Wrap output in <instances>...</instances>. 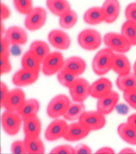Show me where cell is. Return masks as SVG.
I'll return each instance as SVG.
<instances>
[{
	"instance_id": "6da1fadb",
	"label": "cell",
	"mask_w": 136,
	"mask_h": 154,
	"mask_svg": "<svg viewBox=\"0 0 136 154\" xmlns=\"http://www.w3.org/2000/svg\"><path fill=\"white\" fill-rule=\"evenodd\" d=\"M114 51L108 48L99 49L92 60V70L97 76H105L112 70V60Z\"/></svg>"
},
{
	"instance_id": "7a4b0ae2",
	"label": "cell",
	"mask_w": 136,
	"mask_h": 154,
	"mask_svg": "<svg viewBox=\"0 0 136 154\" xmlns=\"http://www.w3.org/2000/svg\"><path fill=\"white\" fill-rule=\"evenodd\" d=\"M78 44L81 48L87 51H96L100 48L103 42V37L97 30L94 29H84L78 34L77 37Z\"/></svg>"
},
{
	"instance_id": "3957f363",
	"label": "cell",
	"mask_w": 136,
	"mask_h": 154,
	"mask_svg": "<svg viewBox=\"0 0 136 154\" xmlns=\"http://www.w3.org/2000/svg\"><path fill=\"white\" fill-rule=\"evenodd\" d=\"M72 103L71 97L65 95V94H59L54 96L46 107V113L49 118H61L64 117L65 113L68 110L69 106Z\"/></svg>"
},
{
	"instance_id": "277c9868",
	"label": "cell",
	"mask_w": 136,
	"mask_h": 154,
	"mask_svg": "<svg viewBox=\"0 0 136 154\" xmlns=\"http://www.w3.org/2000/svg\"><path fill=\"white\" fill-rule=\"evenodd\" d=\"M103 43L105 48L112 49L114 53L127 54L130 51L132 45L123 36V34L117 32H108L103 35Z\"/></svg>"
},
{
	"instance_id": "5b68a950",
	"label": "cell",
	"mask_w": 136,
	"mask_h": 154,
	"mask_svg": "<svg viewBox=\"0 0 136 154\" xmlns=\"http://www.w3.org/2000/svg\"><path fill=\"white\" fill-rule=\"evenodd\" d=\"M47 21V11L41 6L34 7L27 16H25L24 25L28 31H38L42 29Z\"/></svg>"
},
{
	"instance_id": "8992f818",
	"label": "cell",
	"mask_w": 136,
	"mask_h": 154,
	"mask_svg": "<svg viewBox=\"0 0 136 154\" xmlns=\"http://www.w3.org/2000/svg\"><path fill=\"white\" fill-rule=\"evenodd\" d=\"M64 54L59 51H51L46 57V59L42 62L41 72L45 76L56 75L61 70H63L64 64H65Z\"/></svg>"
},
{
	"instance_id": "52a82bcc",
	"label": "cell",
	"mask_w": 136,
	"mask_h": 154,
	"mask_svg": "<svg viewBox=\"0 0 136 154\" xmlns=\"http://www.w3.org/2000/svg\"><path fill=\"white\" fill-rule=\"evenodd\" d=\"M82 125L90 131H99L107 125V117L98 110L85 111L79 119Z\"/></svg>"
},
{
	"instance_id": "ba28073f",
	"label": "cell",
	"mask_w": 136,
	"mask_h": 154,
	"mask_svg": "<svg viewBox=\"0 0 136 154\" xmlns=\"http://www.w3.org/2000/svg\"><path fill=\"white\" fill-rule=\"evenodd\" d=\"M1 125L8 136H16L23 126V118L19 112L5 110L1 115Z\"/></svg>"
},
{
	"instance_id": "9c48e42d",
	"label": "cell",
	"mask_w": 136,
	"mask_h": 154,
	"mask_svg": "<svg viewBox=\"0 0 136 154\" xmlns=\"http://www.w3.org/2000/svg\"><path fill=\"white\" fill-rule=\"evenodd\" d=\"M69 123L66 119L55 118L47 125L45 131H44V137L48 142H55L59 139H64L67 130H68Z\"/></svg>"
},
{
	"instance_id": "30bf717a",
	"label": "cell",
	"mask_w": 136,
	"mask_h": 154,
	"mask_svg": "<svg viewBox=\"0 0 136 154\" xmlns=\"http://www.w3.org/2000/svg\"><path fill=\"white\" fill-rule=\"evenodd\" d=\"M69 93L72 101L83 103L90 96V83L87 79L79 76L69 88Z\"/></svg>"
},
{
	"instance_id": "8fae6325",
	"label": "cell",
	"mask_w": 136,
	"mask_h": 154,
	"mask_svg": "<svg viewBox=\"0 0 136 154\" xmlns=\"http://www.w3.org/2000/svg\"><path fill=\"white\" fill-rule=\"evenodd\" d=\"M48 43L55 48L56 51H67L70 48L72 40L71 37L66 31L61 29H53L51 30L47 35Z\"/></svg>"
},
{
	"instance_id": "7c38bea8",
	"label": "cell",
	"mask_w": 136,
	"mask_h": 154,
	"mask_svg": "<svg viewBox=\"0 0 136 154\" xmlns=\"http://www.w3.org/2000/svg\"><path fill=\"white\" fill-rule=\"evenodd\" d=\"M26 94L21 88H16L10 89L8 96L5 99V101L1 104V107L8 111H16L18 112L24 103L26 102Z\"/></svg>"
},
{
	"instance_id": "4fadbf2b",
	"label": "cell",
	"mask_w": 136,
	"mask_h": 154,
	"mask_svg": "<svg viewBox=\"0 0 136 154\" xmlns=\"http://www.w3.org/2000/svg\"><path fill=\"white\" fill-rule=\"evenodd\" d=\"M119 100H120L119 93L112 91L107 96L97 99V101H96V110H98L99 112L107 116L116 109V107L118 106Z\"/></svg>"
},
{
	"instance_id": "5bb4252c",
	"label": "cell",
	"mask_w": 136,
	"mask_h": 154,
	"mask_svg": "<svg viewBox=\"0 0 136 154\" xmlns=\"http://www.w3.org/2000/svg\"><path fill=\"white\" fill-rule=\"evenodd\" d=\"M39 75L40 73H36V72L21 68L12 75L11 80L16 88H25V86H29L35 83L39 79Z\"/></svg>"
},
{
	"instance_id": "9a60e30c",
	"label": "cell",
	"mask_w": 136,
	"mask_h": 154,
	"mask_svg": "<svg viewBox=\"0 0 136 154\" xmlns=\"http://www.w3.org/2000/svg\"><path fill=\"white\" fill-rule=\"evenodd\" d=\"M113 91V82L107 77L101 76L90 83V97L93 99H99L107 96Z\"/></svg>"
},
{
	"instance_id": "2e32d148",
	"label": "cell",
	"mask_w": 136,
	"mask_h": 154,
	"mask_svg": "<svg viewBox=\"0 0 136 154\" xmlns=\"http://www.w3.org/2000/svg\"><path fill=\"white\" fill-rule=\"evenodd\" d=\"M91 131L87 130L80 121H73L68 126V130L64 139L68 142H78L87 138Z\"/></svg>"
},
{
	"instance_id": "e0dca14e",
	"label": "cell",
	"mask_w": 136,
	"mask_h": 154,
	"mask_svg": "<svg viewBox=\"0 0 136 154\" xmlns=\"http://www.w3.org/2000/svg\"><path fill=\"white\" fill-rule=\"evenodd\" d=\"M105 17V23L113 24L119 19L121 14V4L119 0H105L101 5Z\"/></svg>"
},
{
	"instance_id": "ac0fdd59",
	"label": "cell",
	"mask_w": 136,
	"mask_h": 154,
	"mask_svg": "<svg viewBox=\"0 0 136 154\" xmlns=\"http://www.w3.org/2000/svg\"><path fill=\"white\" fill-rule=\"evenodd\" d=\"M131 69H132V66H131V63L126 54L114 53L112 60V70L118 76L129 74Z\"/></svg>"
},
{
	"instance_id": "d6986e66",
	"label": "cell",
	"mask_w": 136,
	"mask_h": 154,
	"mask_svg": "<svg viewBox=\"0 0 136 154\" xmlns=\"http://www.w3.org/2000/svg\"><path fill=\"white\" fill-rule=\"evenodd\" d=\"M4 37L10 42L11 45H24L29 38L26 30L19 26H11L7 28Z\"/></svg>"
},
{
	"instance_id": "ffe728a7",
	"label": "cell",
	"mask_w": 136,
	"mask_h": 154,
	"mask_svg": "<svg viewBox=\"0 0 136 154\" xmlns=\"http://www.w3.org/2000/svg\"><path fill=\"white\" fill-rule=\"evenodd\" d=\"M42 131V122L38 116H33L23 120L25 138H39Z\"/></svg>"
},
{
	"instance_id": "44dd1931",
	"label": "cell",
	"mask_w": 136,
	"mask_h": 154,
	"mask_svg": "<svg viewBox=\"0 0 136 154\" xmlns=\"http://www.w3.org/2000/svg\"><path fill=\"white\" fill-rule=\"evenodd\" d=\"M86 67H87L86 62L82 58L74 56L65 60L63 69L75 74L76 76H81L86 71Z\"/></svg>"
},
{
	"instance_id": "7402d4cb",
	"label": "cell",
	"mask_w": 136,
	"mask_h": 154,
	"mask_svg": "<svg viewBox=\"0 0 136 154\" xmlns=\"http://www.w3.org/2000/svg\"><path fill=\"white\" fill-rule=\"evenodd\" d=\"M83 20L87 25L90 26H97L101 23H105V17L101 9V6H92L84 12Z\"/></svg>"
},
{
	"instance_id": "603a6c76",
	"label": "cell",
	"mask_w": 136,
	"mask_h": 154,
	"mask_svg": "<svg viewBox=\"0 0 136 154\" xmlns=\"http://www.w3.org/2000/svg\"><path fill=\"white\" fill-rule=\"evenodd\" d=\"M21 65H22V68L26 69V70L36 72V73H40L42 62L29 49V51H26V53L23 54V57H22Z\"/></svg>"
},
{
	"instance_id": "cb8c5ba5",
	"label": "cell",
	"mask_w": 136,
	"mask_h": 154,
	"mask_svg": "<svg viewBox=\"0 0 136 154\" xmlns=\"http://www.w3.org/2000/svg\"><path fill=\"white\" fill-rule=\"evenodd\" d=\"M39 110H40V103L37 99H27L18 112L23 120H25L33 116H37Z\"/></svg>"
},
{
	"instance_id": "d4e9b609",
	"label": "cell",
	"mask_w": 136,
	"mask_h": 154,
	"mask_svg": "<svg viewBox=\"0 0 136 154\" xmlns=\"http://www.w3.org/2000/svg\"><path fill=\"white\" fill-rule=\"evenodd\" d=\"M117 133L124 142L131 146H136V130L132 128L127 121L118 125Z\"/></svg>"
},
{
	"instance_id": "484cf974",
	"label": "cell",
	"mask_w": 136,
	"mask_h": 154,
	"mask_svg": "<svg viewBox=\"0 0 136 154\" xmlns=\"http://www.w3.org/2000/svg\"><path fill=\"white\" fill-rule=\"evenodd\" d=\"M86 111L85 104L80 103V102H74L72 101L71 105L69 106L68 110L64 115V119H66L68 122H73V121H78L82 114Z\"/></svg>"
},
{
	"instance_id": "4316f807",
	"label": "cell",
	"mask_w": 136,
	"mask_h": 154,
	"mask_svg": "<svg viewBox=\"0 0 136 154\" xmlns=\"http://www.w3.org/2000/svg\"><path fill=\"white\" fill-rule=\"evenodd\" d=\"M46 7L53 16L58 18L72 9L71 3L68 0H46Z\"/></svg>"
},
{
	"instance_id": "83f0119b",
	"label": "cell",
	"mask_w": 136,
	"mask_h": 154,
	"mask_svg": "<svg viewBox=\"0 0 136 154\" xmlns=\"http://www.w3.org/2000/svg\"><path fill=\"white\" fill-rule=\"evenodd\" d=\"M115 83L119 91L122 93L126 91H133L136 89V76L133 72H130L126 75H119Z\"/></svg>"
},
{
	"instance_id": "f1b7e54d",
	"label": "cell",
	"mask_w": 136,
	"mask_h": 154,
	"mask_svg": "<svg viewBox=\"0 0 136 154\" xmlns=\"http://www.w3.org/2000/svg\"><path fill=\"white\" fill-rule=\"evenodd\" d=\"M49 45H50V44L43 40H35L31 43L29 49L35 54L41 62H43L44 60L46 59V57L51 53L50 46Z\"/></svg>"
},
{
	"instance_id": "f546056e",
	"label": "cell",
	"mask_w": 136,
	"mask_h": 154,
	"mask_svg": "<svg viewBox=\"0 0 136 154\" xmlns=\"http://www.w3.org/2000/svg\"><path fill=\"white\" fill-rule=\"evenodd\" d=\"M27 154H44L45 153V145L43 141L39 138H25Z\"/></svg>"
},
{
	"instance_id": "4dcf8cb0",
	"label": "cell",
	"mask_w": 136,
	"mask_h": 154,
	"mask_svg": "<svg viewBox=\"0 0 136 154\" xmlns=\"http://www.w3.org/2000/svg\"><path fill=\"white\" fill-rule=\"evenodd\" d=\"M78 23V14L73 9H70L58 18V24L64 30L73 29Z\"/></svg>"
},
{
	"instance_id": "1f68e13d",
	"label": "cell",
	"mask_w": 136,
	"mask_h": 154,
	"mask_svg": "<svg viewBox=\"0 0 136 154\" xmlns=\"http://www.w3.org/2000/svg\"><path fill=\"white\" fill-rule=\"evenodd\" d=\"M121 33L132 46L136 45V23L125 21L121 26Z\"/></svg>"
},
{
	"instance_id": "d6a6232c",
	"label": "cell",
	"mask_w": 136,
	"mask_h": 154,
	"mask_svg": "<svg viewBox=\"0 0 136 154\" xmlns=\"http://www.w3.org/2000/svg\"><path fill=\"white\" fill-rule=\"evenodd\" d=\"M79 76H76L75 74L71 73V72L67 71V70H61L56 74V78H58V81L59 82L61 85H63L64 88H70L72 86V84L76 81V79L78 78Z\"/></svg>"
},
{
	"instance_id": "836d02e7",
	"label": "cell",
	"mask_w": 136,
	"mask_h": 154,
	"mask_svg": "<svg viewBox=\"0 0 136 154\" xmlns=\"http://www.w3.org/2000/svg\"><path fill=\"white\" fill-rule=\"evenodd\" d=\"M16 11L21 14L27 16L33 7V0H12Z\"/></svg>"
},
{
	"instance_id": "e575fe53",
	"label": "cell",
	"mask_w": 136,
	"mask_h": 154,
	"mask_svg": "<svg viewBox=\"0 0 136 154\" xmlns=\"http://www.w3.org/2000/svg\"><path fill=\"white\" fill-rule=\"evenodd\" d=\"M51 154H75V147L69 144H61L51 149Z\"/></svg>"
},
{
	"instance_id": "d590c367",
	"label": "cell",
	"mask_w": 136,
	"mask_h": 154,
	"mask_svg": "<svg viewBox=\"0 0 136 154\" xmlns=\"http://www.w3.org/2000/svg\"><path fill=\"white\" fill-rule=\"evenodd\" d=\"M126 21H130L133 23H136V1L131 2L128 4L124 11Z\"/></svg>"
},
{
	"instance_id": "8d00e7d4",
	"label": "cell",
	"mask_w": 136,
	"mask_h": 154,
	"mask_svg": "<svg viewBox=\"0 0 136 154\" xmlns=\"http://www.w3.org/2000/svg\"><path fill=\"white\" fill-rule=\"evenodd\" d=\"M10 151L13 154H27L26 144L24 140H16L11 143Z\"/></svg>"
},
{
	"instance_id": "74e56055",
	"label": "cell",
	"mask_w": 136,
	"mask_h": 154,
	"mask_svg": "<svg viewBox=\"0 0 136 154\" xmlns=\"http://www.w3.org/2000/svg\"><path fill=\"white\" fill-rule=\"evenodd\" d=\"M123 98H124L125 102L131 108L136 110V89L124 91L123 93Z\"/></svg>"
},
{
	"instance_id": "f35d334b",
	"label": "cell",
	"mask_w": 136,
	"mask_h": 154,
	"mask_svg": "<svg viewBox=\"0 0 136 154\" xmlns=\"http://www.w3.org/2000/svg\"><path fill=\"white\" fill-rule=\"evenodd\" d=\"M1 66H0V72H1V75H5L11 72L12 66H11V62L9 57H1Z\"/></svg>"
},
{
	"instance_id": "ab89813d",
	"label": "cell",
	"mask_w": 136,
	"mask_h": 154,
	"mask_svg": "<svg viewBox=\"0 0 136 154\" xmlns=\"http://www.w3.org/2000/svg\"><path fill=\"white\" fill-rule=\"evenodd\" d=\"M10 42L4 36H1V57H9L10 58Z\"/></svg>"
},
{
	"instance_id": "60d3db41",
	"label": "cell",
	"mask_w": 136,
	"mask_h": 154,
	"mask_svg": "<svg viewBox=\"0 0 136 154\" xmlns=\"http://www.w3.org/2000/svg\"><path fill=\"white\" fill-rule=\"evenodd\" d=\"M92 149L85 143H79L75 146V154H91Z\"/></svg>"
},
{
	"instance_id": "b9f144b4",
	"label": "cell",
	"mask_w": 136,
	"mask_h": 154,
	"mask_svg": "<svg viewBox=\"0 0 136 154\" xmlns=\"http://www.w3.org/2000/svg\"><path fill=\"white\" fill-rule=\"evenodd\" d=\"M10 14H11V12H10L9 7L7 6L5 3L2 2L1 3V22H4L5 20L10 18Z\"/></svg>"
},
{
	"instance_id": "7bdbcfd3",
	"label": "cell",
	"mask_w": 136,
	"mask_h": 154,
	"mask_svg": "<svg viewBox=\"0 0 136 154\" xmlns=\"http://www.w3.org/2000/svg\"><path fill=\"white\" fill-rule=\"evenodd\" d=\"M0 91H1V99H0V105H1V104L5 101V99L7 98V96H8L9 91H10V89H8V86L6 85L4 81L1 82V88H0Z\"/></svg>"
},
{
	"instance_id": "ee69618b",
	"label": "cell",
	"mask_w": 136,
	"mask_h": 154,
	"mask_svg": "<svg viewBox=\"0 0 136 154\" xmlns=\"http://www.w3.org/2000/svg\"><path fill=\"white\" fill-rule=\"evenodd\" d=\"M96 154H115V150L112 147H108V146H105V147H101L98 149L95 152Z\"/></svg>"
},
{
	"instance_id": "f6af8a7d",
	"label": "cell",
	"mask_w": 136,
	"mask_h": 154,
	"mask_svg": "<svg viewBox=\"0 0 136 154\" xmlns=\"http://www.w3.org/2000/svg\"><path fill=\"white\" fill-rule=\"evenodd\" d=\"M127 122L129 123L132 128H134L136 130V113H133V114H131V115L128 116Z\"/></svg>"
},
{
	"instance_id": "bcb514c9",
	"label": "cell",
	"mask_w": 136,
	"mask_h": 154,
	"mask_svg": "<svg viewBox=\"0 0 136 154\" xmlns=\"http://www.w3.org/2000/svg\"><path fill=\"white\" fill-rule=\"evenodd\" d=\"M136 153V151L133 150V148L130 147H125L120 151V154H134Z\"/></svg>"
},
{
	"instance_id": "7dc6e473",
	"label": "cell",
	"mask_w": 136,
	"mask_h": 154,
	"mask_svg": "<svg viewBox=\"0 0 136 154\" xmlns=\"http://www.w3.org/2000/svg\"><path fill=\"white\" fill-rule=\"evenodd\" d=\"M5 30H4V23L1 22V36H4L5 35Z\"/></svg>"
},
{
	"instance_id": "c3c4849f",
	"label": "cell",
	"mask_w": 136,
	"mask_h": 154,
	"mask_svg": "<svg viewBox=\"0 0 136 154\" xmlns=\"http://www.w3.org/2000/svg\"><path fill=\"white\" fill-rule=\"evenodd\" d=\"M132 72L135 74V76H136V60H135L134 64H133V65H132Z\"/></svg>"
}]
</instances>
